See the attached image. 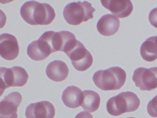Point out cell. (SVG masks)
Instances as JSON below:
<instances>
[{
	"label": "cell",
	"instance_id": "obj_8",
	"mask_svg": "<svg viewBox=\"0 0 157 118\" xmlns=\"http://www.w3.org/2000/svg\"><path fill=\"white\" fill-rule=\"evenodd\" d=\"M22 100V96L18 92L8 94L0 103V118H18V108Z\"/></svg>",
	"mask_w": 157,
	"mask_h": 118
},
{
	"label": "cell",
	"instance_id": "obj_9",
	"mask_svg": "<svg viewBox=\"0 0 157 118\" xmlns=\"http://www.w3.org/2000/svg\"><path fill=\"white\" fill-rule=\"evenodd\" d=\"M18 41L13 35L4 33L0 36V54L4 59L12 61L19 55Z\"/></svg>",
	"mask_w": 157,
	"mask_h": 118
},
{
	"label": "cell",
	"instance_id": "obj_2",
	"mask_svg": "<svg viewBox=\"0 0 157 118\" xmlns=\"http://www.w3.org/2000/svg\"><path fill=\"white\" fill-rule=\"evenodd\" d=\"M126 73L118 66L105 70H99L94 73L93 80L97 87L105 91L117 90L124 85Z\"/></svg>",
	"mask_w": 157,
	"mask_h": 118
},
{
	"label": "cell",
	"instance_id": "obj_19",
	"mask_svg": "<svg viewBox=\"0 0 157 118\" xmlns=\"http://www.w3.org/2000/svg\"><path fill=\"white\" fill-rule=\"evenodd\" d=\"M75 118H93V117L89 112L82 111L78 113Z\"/></svg>",
	"mask_w": 157,
	"mask_h": 118
},
{
	"label": "cell",
	"instance_id": "obj_21",
	"mask_svg": "<svg viewBox=\"0 0 157 118\" xmlns=\"http://www.w3.org/2000/svg\"><path fill=\"white\" fill-rule=\"evenodd\" d=\"M134 118V117H129V118Z\"/></svg>",
	"mask_w": 157,
	"mask_h": 118
},
{
	"label": "cell",
	"instance_id": "obj_7",
	"mask_svg": "<svg viewBox=\"0 0 157 118\" xmlns=\"http://www.w3.org/2000/svg\"><path fill=\"white\" fill-rule=\"evenodd\" d=\"M132 79L136 87L140 90L151 91L157 88V67L137 68L134 72Z\"/></svg>",
	"mask_w": 157,
	"mask_h": 118
},
{
	"label": "cell",
	"instance_id": "obj_15",
	"mask_svg": "<svg viewBox=\"0 0 157 118\" xmlns=\"http://www.w3.org/2000/svg\"><path fill=\"white\" fill-rule=\"evenodd\" d=\"M101 98L97 92L93 90H85L83 91V98L81 107L85 111L93 112L100 107Z\"/></svg>",
	"mask_w": 157,
	"mask_h": 118
},
{
	"label": "cell",
	"instance_id": "obj_1",
	"mask_svg": "<svg viewBox=\"0 0 157 118\" xmlns=\"http://www.w3.org/2000/svg\"><path fill=\"white\" fill-rule=\"evenodd\" d=\"M21 15L26 23L32 26L49 25L56 15L50 5L35 1L25 3L21 7Z\"/></svg>",
	"mask_w": 157,
	"mask_h": 118
},
{
	"label": "cell",
	"instance_id": "obj_10",
	"mask_svg": "<svg viewBox=\"0 0 157 118\" xmlns=\"http://www.w3.org/2000/svg\"><path fill=\"white\" fill-rule=\"evenodd\" d=\"M56 111L53 104L48 101L32 103L26 108V118H54Z\"/></svg>",
	"mask_w": 157,
	"mask_h": 118
},
{
	"label": "cell",
	"instance_id": "obj_20",
	"mask_svg": "<svg viewBox=\"0 0 157 118\" xmlns=\"http://www.w3.org/2000/svg\"><path fill=\"white\" fill-rule=\"evenodd\" d=\"M154 42L157 48V36H154Z\"/></svg>",
	"mask_w": 157,
	"mask_h": 118
},
{
	"label": "cell",
	"instance_id": "obj_16",
	"mask_svg": "<svg viewBox=\"0 0 157 118\" xmlns=\"http://www.w3.org/2000/svg\"><path fill=\"white\" fill-rule=\"evenodd\" d=\"M140 53L145 61L152 62L157 59V48L154 42V37L147 39L141 45Z\"/></svg>",
	"mask_w": 157,
	"mask_h": 118
},
{
	"label": "cell",
	"instance_id": "obj_13",
	"mask_svg": "<svg viewBox=\"0 0 157 118\" xmlns=\"http://www.w3.org/2000/svg\"><path fill=\"white\" fill-rule=\"evenodd\" d=\"M48 77L55 82H61L67 77L69 68L66 63L59 60L50 62L46 69Z\"/></svg>",
	"mask_w": 157,
	"mask_h": 118
},
{
	"label": "cell",
	"instance_id": "obj_18",
	"mask_svg": "<svg viewBox=\"0 0 157 118\" xmlns=\"http://www.w3.org/2000/svg\"><path fill=\"white\" fill-rule=\"evenodd\" d=\"M148 18L150 24L154 27L157 28V7L151 11Z\"/></svg>",
	"mask_w": 157,
	"mask_h": 118
},
{
	"label": "cell",
	"instance_id": "obj_17",
	"mask_svg": "<svg viewBox=\"0 0 157 118\" xmlns=\"http://www.w3.org/2000/svg\"><path fill=\"white\" fill-rule=\"evenodd\" d=\"M147 110L151 116L157 117V95L148 103Z\"/></svg>",
	"mask_w": 157,
	"mask_h": 118
},
{
	"label": "cell",
	"instance_id": "obj_5",
	"mask_svg": "<svg viewBox=\"0 0 157 118\" xmlns=\"http://www.w3.org/2000/svg\"><path fill=\"white\" fill-rule=\"evenodd\" d=\"M69 57L75 69L78 71H85L89 69L93 62L90 53L82 42L74 40L65 51Z\"/></svg>",
	"mask_w": 157,
	"mask_h": 118
},
{
	"label": "cell",
	"instance_id": "obj_14",
	"mask_svg": "<svg viewBox=\"0 0 157 118\" xmlns=\"http://www.w3.org/2000/svg\"><path fill=\"white\" fill-rule=\"evenodd\" d=\"M83 91L75 86H70L63 91L62 100L64 104L71 108H76L81 105Z\"/></svg>",
	"mask_w": 157,
	"mask_h": 118
},
{
	"label": "cell",
	"instance_id": "obj_4",
	"mask_svg": "<svg viewBox=\"0 0 157 118\" xmlns=\"http://www.w3.org/2000/svg\"><path fill=\"white\" fill-rule=\"evenodd\" d=\"M95 11V8L87 1L73 2L65 6L63 15L69 24L78 26L93 18Z\"/></svg>",
	"mask_w": 157,
	"mask_h": 118
},
{
	"label": "cell",
	"instance_id": "obj_3",
	"mask_svg": "<svg viewBox=\"0 0 157 118\" xmlns=\"http://www.w3.org/2000/svg\"><path fill=\"white\" fill-rule=\"evenodd\" d=\"M140 105V100L137 95L127 91L111 98L106 103V109L109 114L117 116L135 111L138 108Z\"/></svg>",
	"mask_w": 157,
	"mask_h": 118
},
{
	"label": "cell",
	"instance_id": "obj_12",
	"mask_svg": "<svg viewBox=\"0 0 157 118\" xmlns=\"http://www.w3.org/2000/svg\"><path fill=\"white\" fill-rule=\"evenodd\" d=\"M120 20L111 14L104 15L101 18L97 24L98 32L103 36L109 37L118 31Z\"/></svg>",
	"mask_w": 157,
	"mask_h": 118
},
{
	"label": "cell",
	"instance_id": "obj_11",
	"mask_svg": "<svg viewBox=\"0 0 157 118\" xmlns=\"http://www.w3.org/2000/svg\"><path fill=\"white\" fill-rule=\"evenodd\" d=\"M101 2L103 6L119 18L129 16L133 10V4L129 0H108L101 1Z\"/></svg>",
	"mask_w": 157,
	"mask_h": 118
},
{
	"label": "cell",
	"instance_id": "obj_6",
	"mask_svg": "<svg viewBox=\"0 0 157 118\" xmlns=\"http://www.w3.org/2000/svg\"><path fill=\"white\" fill-rule=\"evenodd\" d=\"M1 88L5 90L10 87H22L27 83L29 75L25 69L21 66L10 68L1 67Z\"/></svg>",
	"mask_w": 157,
	"mask_h": 118
}]
</instances>
